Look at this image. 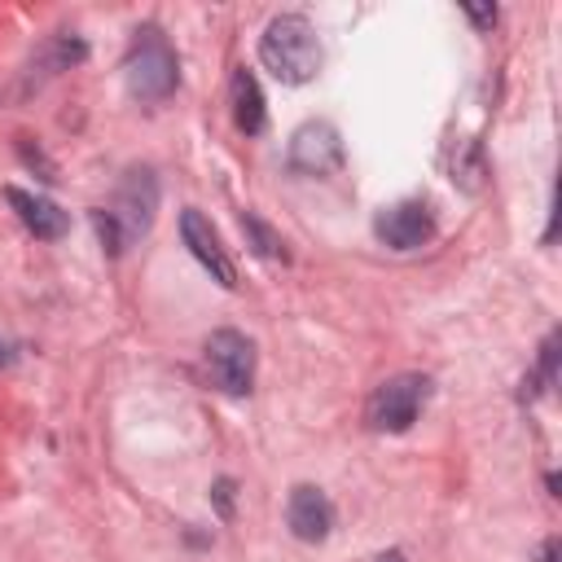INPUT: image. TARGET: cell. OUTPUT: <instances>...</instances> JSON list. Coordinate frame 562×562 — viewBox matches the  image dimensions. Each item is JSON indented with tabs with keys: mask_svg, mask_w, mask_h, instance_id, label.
Instances as JSON below:
<instances>
[{
	"mask_svg": "<svg viewBox=\"0 0 562 562\" xmlns=\"http://www.w3.org/2000/svg\"><path fill=\"white\" fill-rule=\"evenodd\" d=\"M259 61L281 83H307L321 70V40L303 13H281L259 35Z\"/></svg>",
	"mask_w": 562,
	"mask_h": 562,
	"instance_id": "1",
	"label": "cell"
},
{
	"mask_svg": "<svg viewBox=\"0 0 562 562\" xmlns=\"http://www.w3.org/2000/svg\"><path fill=\"white\" fill-rule=\"evenodd\" d=\"M123 79H127V92L136 101H167L180 83V66H176V53L167 44V35L158 26H140L132 48H127V61H123Z\"/></svg>",
	"mask_w": 562,
	"mask_h": 562,
	"instance_id": "2",
	"label": "cell"
},
{
	"mask_svg": "<svg viewBox=\"0 0 562 562\" xmlns=\"http://www.w3.org/2000/svg\"><path fill=\"white\" fill-rule=\"evenodd\" d=\"M426 395H430V378L426 373H395V378L373 386V395L364 404V422L373 430H382V435H400V430H408L417 422Z\"/></svg>",
	"mask_w": 562,
	"mask_h": 562,
	"instance_id": "3",
	"label": "cell"
},
{
	"mask_svg": "<svg viewBox=\"0 0 562 562\" xmlns=\"http://www.w3.org/2000/svg\"><path fill=\"white\" fill-rule=\"evenodd\" d=\"M202 360H206V378L215 391L224 395H246L250 382H255V342L237 329H215L202 347Z\"/></svg>",
	"mask_w": 562,
	"mask_h": 562,
	"instance_id": "4",
	"label": "cell"
},
{
	"mask_svg": "<svg viewBox=\"0 0 562 562\" xmlns=\"http://www.w3.org/2000/svg\"><path fill=\"white\" fill-rule=\"evenodd\" d=\"M154 211H158V176L149 167H127L119 189H114V202H110V215H114L123 241L149 233Z\"/></svg>",
	"mask_w": 562,
	"mask_h": 562,
	"instance_id": "5",
	"label": "cell"
},
{
	"mask_svg": "<svg viewBox=\"0 0 562 562\" xmlns=\"http://www.w3.org/2000/svg\"><path fill=\"white\" fill-rule=\"evenodd\" d=\"M342 167V140L329 123L312 119L290 136V171L299 176H329Z\"/></svg>",
	"mask_w": 562,
	"mask_h": 562,
	"instance_id": "6",
	"label": "cell"
},
{
	"mask_svg": "<svg viewBox=\"0 0 562 562\" xmlns=\"http://www.w3.org/2000/svg\"><path fill=\"white\" fill-rule=\"evenodd\" d=\"M373 233L391 250H417V246H426L435 237V220H430L426 202H395V206L378 211Z\"/></svg>",
	"mask_w": 562,
	"mask_h": 562,
	"instance_id": "7",
	"label": "cell"
},
{
	"mask_svg": "<svg viewBox=\"0 0 562 562\" xmlns=\"http://www.w3.org/2000/svg\"><path fill=\"white\" fill-rule=\"evenodd\" d=\"M180 237H184V246H189V255L211 272V281H220L224 290H233L237 285V268H233V259H228V250H224V241H220V233L211 228V220L202 215V211H184L180 215Z\"/></svg>",
	"mask_w": 562,
	"mask_h": 562,
	"instance_id": "8",
	"label": "cell"
},
{
	"mask_svg": "<svg viewBox=\"0 0 562 562\" xmlns=\"http://www.w3.org/2000/svg\"><path fill=\"white\" fill-rule=\"evenodd\" d=\"M285 522H290V531H294L299 540L316 544V540H325V536H329V527H334V505H329V496H325L321 487L299 483V487L290 492Z\"/></svg>",
	"mask_w": 562,
	"mask_h": 562,
	"instance_id": "9",
	"label": "cell"
},
{
	"mask_svg": "<svg viewBox=\"0 0 562 562\" xmlns=\"http://www.w3.org/2000/svg\"><path fill=\"white\" fill-rule=\"evenodd\" d=\"M4 198H9V206L18 211V220H22L35 237H44V241H57V237L70 228V215H66L57 202L40 198V193H26V189L9 184V189H4Z\"/></svg>",
	"mask_w": 562,
	"mask_h": 562,
	"instance_id": "10",
	"label": "cell"
},
{
	"mask_svg": "<svg viewBox=\"0 0 562 562\" xmlns=\"http://www.w3.org/2000/svg\"><path fill=\"white\" fill-rule=\"evenodd\" d=\"M228 92H233V123L246 132V136H259L263 132V123H268V110H263V92H259V79L241 66V70H233V83H228Z\"/></svg>",
	"mask_w": 562,
	"mask_h": 562,
	"instance_id": "11",
	"label": "cell"
},
{
	"mask_svg": "<svg viewBox=\"0 0 562 562\" xmlns=\"http://www.w3.org/2000/svg\"><path fill=\"white\" fill-rule=\"evenodd\" d=\"M83 57H88L83 40H75V35H53V40H44L40 53L26 61V79L44 83L48 75H61V70H70V66L83 61Z\"/></svg>",
	"mask_w": 562,
	"mask_h": 562,
	"instance_id": "12",
	"label": "cell"
},
{
	"mask_svg": "<svg viewBox=\"0 0 562 562\" xmlns=\"http://www.w3.org/2000/svg\"><path fill=\"white\" fill-rule=\"evenodd\" d=\"M553 378H558V334H549V338H544L536 373H531V378H522V400H531V395L549 391V386H553Z\"/></svg>",
	"mask_w": 562,
	"mask_h": 562,
	"instance_id": "13",
	"label": "cell"
},
{
	"mask_svg": "<svg viewBox=\"0 0 562 562\" xmlns=\"http://www.w3.org/2000/svg\"><path fill=\"white\" fill-rule=\"evenodd\" d=\"M241 233L250 237V250H255L259 259H285L281 237H277V233H272V228H268V224H263L255 211H246V215H241Z\"/></svg>",
	"mask_w": 562,
	"mask_h": 562,
	"instance_id": "14",
	"label": "cell"
},
{
	"mask_svg": "<svg viewBox=\"0 0 562 562\" xmlns=\"http://www.w3.org/2000/svg\"><path fill=\"white\" fill-rule=\"evenodd\" d=\"M92 224H97V233H101V241H105V250L110 255H119L127 241H123V233H119V224H114V215L101 206V211H92Z\"/></svg>",
	"mask_w": 562,
	"mask_h": 562,
	"instance_id": "15",
	"label": "cell"
},
{
	"mask_svg": "<svg viewBox=\"0 0 562 562\" xmlns=\"http://www.w3.org/2000/svg\"><path fill=\"white\" fill-rule=\"evenodd\" d=\"M215 505H220L224 518L233 514V479H220V483H215Z\"/></svg>",
	"mask_w": 562,
	"mask_h": 562,
	"instance_id": "16",
	"label": "cell"
},
{
	"mask_svg": "<svg viewBox=\"0 0 562 562\" xmlns=\"http://www.w3.org/2000/svg\"><path fill=\"white\" fill-rule=\"evenodd\" d=\"M465 13H470L474 26H492L496 22V9H465Z\"/></svg>",
	"mask_w": 562,
	"mask_h": 562,
	"instance_id": "17",
	"label": "cell"
},
{
	"mask_svg": "<svg viewBox=\"0 0 562 562\" xmlns=\"http://www.w3.org/2000/svg\"><path fill=\"white\" fill-rule=\"evenodd\" d=\"M540 562H558V540H553V536L540 544Z\"/></svg>",
	"mask_w": 562,
	"mask_h": 562,
	"instance_id": "18",
	"label": "cell"
},
{
	"mask_svg": "<svg viewBox=\"0 0 562 562\" xmlns=\"http://www.w3.org/2000/svg\"><path fill=\"white\" fill-rule=\"evenodd\" d=\"M9 360H13V347H9V342H0V369H4Z\"/></svg>",
	"mask_w": 562,
	"mask_h": 562,
	"instance_id": "19",
	"label": "cell"
}]
</instances>
